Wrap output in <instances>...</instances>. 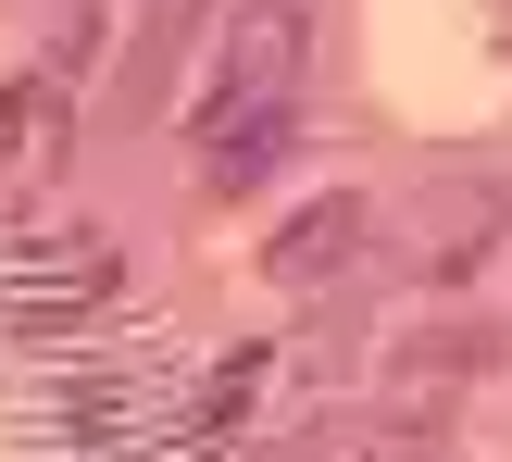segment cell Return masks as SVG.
<instances>
[{
    "mask_svg": "<svg viewBox=\"0 0 512 462\" xmlns=\"http://www.w3.org/2000/svg\"><path fill=\"white\" fill-rule=\"evenodd\" d=\"M188 38H200V0H150L138 13V38H125V75H113V113L125 125H150L175 100V63H188Z\"/></svg>",
    "mask_w": 512,
    "mask_h": 462,
    "instance_id": "3",
    "label": "cell"
},
{
    "mask_svg": "<svg viewBox=\"0 0 512 462\" xmlns=\"http://www.w3.org/2000/svg\"><path fill=\"white\" fill-rule=\"evenodd\" d=\"M363 462H438V425H375Z\"/></svg>",
    "mask_w": 512,
    "mask_h": 462,
    "instance_id": "7",
    "label": "cell"
},
{
    "mask_svg": "<svg viewBox=\"0 0 512 462\" xmlns=\"http://www.w3.org/2000/svg\"><path fill=\"white\" fill-rule=\"evenodd\" d=\"M488 350H500L488 325H438V338H413V350H400V363H413L425 388H450V375H475V363H488Z\"/></svg>",
    "mask_w": 512,
    "mask_h": 462,
    "instance_id": "6",
    "label": "cell"
},
{
    "mask_svg": "<svg viewBox=\"0 0 512 462\" xmlns=\"http://www.w3.org/2000/svg\"><path fill=\"white\" fill-rule=\"evenodd\" d=\"M375 250V200H350V188H325V200H300L288 225H275V250H263V275L275 288H338L350 263Z\"/></svg>",
    "mask_w": 512,
    "mask_h": 462,
    "instance_id": "2",
    "label": "cell"
},
{
    "mask_svg": "<svg viewBox=\"0 0 512 462\" xmlns=\"http://www.w3.org/2000/svg\"><path fill=\"white\" fill-rule=\"evenodd\" d=\"M300 50H313V25H300V0H250L238 25L213 38V75H200V138L238 113H275V100H300Z\"/></svg>",
    "mask_w": 512,
    "mask_h": 462,
    "instance_id": "1",
    "label": "cell"
},
{
    "mask_svg": "<svg viewBox=\"0 0 512 462\" xmlns=\"http://www.w3.org/2000/svg\"><path fill=\"white\" fill-rule=\"evenodd\" d=\"M288 138H300V100H275V113H238V125H213V138H200V188H213V200L263 188V175L288 163Z\"/></svg>",
    "mask_w": 512,
    "mask_h": 462,
    "instance_id": "4",
    "label": "cell"
},
{
    "mask_svg": "<svg viewBox=\"0 0 512 462\" xmlns=\"http://www.w3.org/2000/svg\"><path fill=\"white\" fill-rule=\"evenodd\" d=\"M63 138V75H13L0 88V163H25V150Z\"/></svg>",
    "mask_w": 512,
    "mask_h": 462,
    "instance_id": "5",
    "label": "cell"
}]
</instances>
